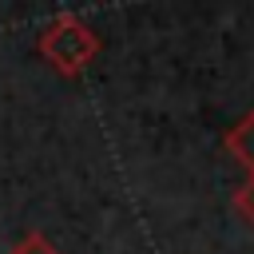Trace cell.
<instances>
[{"label":"cell","mask_w":254,"mask_h":254,"mask_svg":"<svg viewBox=\"0 0 254 254\" xmlns=\"http://www.w3.org/2000/svg\"><path fill=\"white\" fill-rule=\"evenodd\" d=\"M8 254H64V250H60L52 238H44L40 230H28V234H24V238H20Z\"/></svg>","instance_id":"cell-3"},{"label":"cell","mask_w":254,"mask_h":254,"mask_svg":"<svg viewBox=\"0 0 254 254\" xmlns=\"http://www.w3.org/2000/svg\"><path fill=\"white\" fill-rule=\"evenodd\" d=\"M234 210H238V214L250 222V230H254V175L234 190Z\"/></svg>","instance_id":"cell-4"},{"label":"cell","mask_w":254,"mask_h":254,"mask_svg":"<svg viewBox=\"0 0 254 254\" xmlns=\"http://www.w3.org/2000/svg\"><path fill=\"white\" fill-rule=\"evenodd\" d=\"M36 52L48 60V67L52 71H60V75H79L95 56H99V36H95V28H87L79 16H56V20H48L44 28H40V36H36Z\"/></svg>","instance_id":"cell-1"},{"label":"cell","mask_w":254,"mask_h":254,"mask_svg":"<svg viewBox=\"0 0 254 254\" xmlns=\"http://www.w3.org/2000/svg\"><path fill=\"white\" fill-rule=\"evenodd\" d=\"M222 147L238 167H246V175H254V107L222 135Z\"/></svg>","instance_id":"cell-2"}]
</instances>
